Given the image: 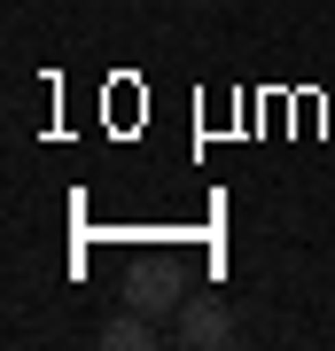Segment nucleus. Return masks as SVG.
I'll return each instance as SVG.
<instances>
[{
	"instance_id": "nucleus-1",
	"label": "nucleus",
	"mask_w": 335,
	"mask_h": 351,
	"mask_svg": "<svg viewBox=\"0 0 335 351\" xmlns=\"http://www.w3.org/2000/svg\"><path fill=\"white\" fill-rule=\"evenodd\" d=\"M172 343H187V351H219V343H234V313H226L219 297H187L179 320H172Z\"/></svg>"
},
{
	"instance_id": "nucleus-2",
	"label": "nucleus",
	"mask_w": 335,
	"mask_h": 351,
	"mask_svg": "<svg viewBox=\"0 0 335 351\" xmlns=\"http://www.w3.org/2000/svg\"><path fill=\"white\" fill-rule=\"evenodd\" d=\"M133 304H140V313H149V320H164V328H172L187 297H179V281L164 274V265H140V274H133Z\"/></svg>"
},
{
	"instance_id": "nucleus-3",
	"label": "nucleus",
	"mask_w": 335,
	"mask_h": 351,
	"mask_svg": "<svg viewBox=\"0 0 335 351\" xmlns=\"http://www.w3.org/2000/svg\"><path fill=\"white\" fill-rule=\"evenodd\" d=\"M156 336H164V320H149L140 304H125V313L101 320V343H110V351H149Z\"/></svg>"
}]
</instances>
